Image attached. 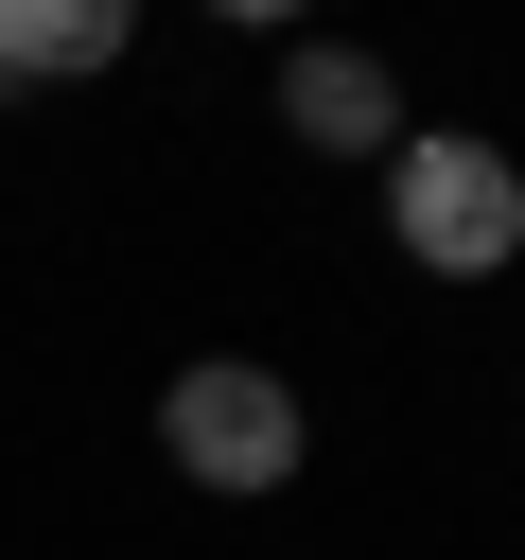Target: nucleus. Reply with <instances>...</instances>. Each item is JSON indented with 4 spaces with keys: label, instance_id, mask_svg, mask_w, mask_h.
Masks as SVG:
<instances>
[{
    "label": "nucleus",
    "instance_id": "2",
    "mask_svg": "<svg viewBox=\"0 0 525 560\" xmlns=\"http://www.w3.org/2000/svg\"><path fill=\"white\" fill-rule=\"evenodd\" d=\"M158 455H175L192 490H298L315 420H298V385H280V368H245V350H192V368L158 385Z\"/></svg>",
    "mask_w": 525,
    "mask_h": 560
},
{
    "label": "nucleus",
    "instance_id": "1",
    "mask_svg": "<svg viewBox=\"0 0 525 560\" xmlns=\"http://www.w3.org/2000/svg\"><path fill=\"white\" fill-rule=\"evenodd\" d=\"M385 245H402L420 280H508V262H525V158H508L490 122H402V158H385Z\"/></svg>",
    "mask_w": 525,
    "mask_h": 560
},
{
    "label": "nucleus",
    "instance_id": "3",
    "mask_svg": "<svg viewBox=\"0 0 525 560\" xmlns=\"http://www.w3.org/2000/svg\"><path fill=\"white\" fill-rule=\"evenodd\" d=\"M280 122H298L315 158H368V175H385V158H402V70H385V52L298 35V52H280Z\"/></svg>",
    "mask_w": 525,
    "mask_h": 560
},
{
    "label": "nucleus",
    "instance_id": "4",
    "mask_svg": "<svg viewBox=\"0 0 525 560\" xmlns=\"http://www.w3.org/2000/svg\"><path fill=\"white\" fill-rule=\"evenodd\" d=\"M122 52H140L122 0H0V88H88V70H122Z\"/></svg>",
    "mask_w": 525,
    "mask_h": 560
}]
</instances>
